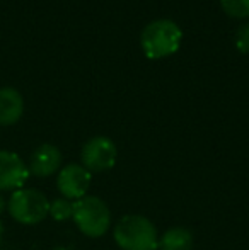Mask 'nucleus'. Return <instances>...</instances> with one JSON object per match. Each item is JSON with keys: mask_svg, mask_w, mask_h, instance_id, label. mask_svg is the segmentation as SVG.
<instances>
[{"mask_svg": "<svg viewBox=\"0 0 249 250\" xmlns=\"http://www.w3.org/2000/svg\"><path fill=\"white\" fill-rule=\"evenodd\" d=\"M181 41H183V31L174 21L169 19H159L147 24L140 38L142 50L150 60H160L174 55L180 50Z\"/></svg>", "mask_w": 249, "mask_h": 250, "instance_id": "nucleus-1", "label": "nucleus"}, {"mask_svg": "<svg viewBox=\"0 0 249 250\" xmlns=\"http://www.w3.org/2000/svg\"><path fill=\"white\" fill-rule=\"evenodd\" d=\"M160 250H191L193 233L184 227L169 228L159 240Z\"/></svg>", "mask_w": 249, "mask_h": 250, "instance_id": "nucleus-10", "label": "nucleus"}, {"mask_svg": "<svg viewBox=\"0 0 249 250\" xmlns=\"http://www.w3.org/2000/svg\"><path fill=\"white\" fill-rule=\"evenodd\" d=\"M236 48L241 53H249V22L243 24L236 33Z\"/></svg>", "mask_w": 249, "mask_h": 250, "instance_id": "nucleus-13", "label": "nucleus"}, {"mask_svg": "<svg viewBox=\"0 0 249 250\" xmlns=\"http://www.w3.org/2000/svg\"><path fill=\"white\" fill-rule=\"evenodd\" d=\"M9 213L23 225H36L50 214V201L38 189H17L9 199Z\"/></svg>", "mask_w": 249, "mask_h": 250, "instance_id": "nucleus-4", "label": "nucleus"}, {"mask_svg": "<svg viewBox=\"0 0 249 250\" xmlns=\"http://www.w3.org/2000/svg\"><path fill=\"white\" fill-rule=\"evenodd\" d=\"M29 177V167L14 151L0 150V191L23 189Z\"/></svg>", "mask_w": 249, "mask_h": 250, "instance_id": "nucleus-7", "label": "nucleus"}, {"mask_svg": "<svg viewBox=\"0 0 249 250\" xmlns=\"http://www.w3.org/2000/svg\"><path fill=\"white\" fill-rule=\"evenodd\" d=\"M73 221L86 237L97 238L106 235L111 227L108 204L97 196H84L73 203Z\"/></svg>", "mask_w": 249, "mask_h": 250, "instance_id": "nucleus-3", "label": "nucleus"}, {"mask_svg": "<svg viewBox=\"0 0 249 250\" xmlns=\"http://www.w3.org/2000/svg\"><path fill=\"white\" fill-rule=\"evenodd\" d=\"M2 238H3V225L0 221V244H2Z\"/></svg>", "mask_w": 249, "mask_h": 250, "instance_id": "nucleus-15", "label": "nucleus"}, {"mask_svg": "<svg viewBox=\"0 0 249 250\" xmlns=\"http://www.w3.org/2000/svg\"><path fill=\"white\" fill-rule=\"evenodd\" d=\"M91 186V172L79 164H68L58 174L57 188L65 199H82Z\"/></svg>", "mask_w": 249, "mask_h": 250, "instance_id": "nucleus-6", "label": "nucleus"}, {"mask_svg": "<svg viewBox=\"0 0 249 250\" xmlns=\"http://www.w3.org/2000/svg\"><path fill=\"white\" fill-rule=\"evenodd\" d=\"M24 112V99L16 89H0V126L16 125Z\"/></svg>", "mask_w": 249, "mask_h": 250, "instance_id": "nucleus-9", "label": "nucleus"}, {"mask_svg": "<svg viewBox=\"0 0 249 250\" xmlns=\"http://www.w3.org/2000/svg\"><path fill=\"white\" fill-rule=\"evenodd\" d=\"M220 5L232 17H249V0H220Z\"/></svg>", "mask_w": 249, "mask_h": 250, "instance_id": "nucleus-12", "label": "nucleus"}, {"mask_svg": "<svg viewBox=\"0 0 249 250\" xmlns=\"http://www.w3.org/2000/svg\"><path fill=\"white\" fill-rule=\"evenodd\" d=\"M118 157L116 145L106 136H94L82 146V167L89 172H106L114 167Z\"/></svg>", "mask_w": 249, "mask_h": 250, "instance_id": "nucleus-5", "label": "nucleus"}, {"mask_svg": "<svg viewBox=\"0 0 249 250\" xmlns=\"http://www.w3.org/2000/svg\"><path fill=\"white\" fill-rule=\"evenodd\" d=\"M50 214L57 221H65L73 216V203L70 199L60 198L50 203Z\"/></svg>", "mask_w": 249, "mask_h": 250, "instance_id": "nucleus-11", "label": "nucleus"}, {"mask_svg": "<svg viewBox=\"0 0 249 250\" xmlns=\"http://www.w3.org/2000/svg\"><path fill=\"white\" fill-rule=\"evenodd\" d=\"M3 209H5V201L0 196V213H3Z\"/></svg>", "mask_w": 249, "mask_h": 250, "instance_id": "nucleus-14", "label": "nucleus"}, {"mask_svg": "<svg viewBox=\"0 0 249 250\" xmlns=\"http://www.w3.org/2000/svg\"><path fill=\"white\" fill-rule=\"evenodd\" d=\"M114 242L121 250H156L159 238L154 223L140 214L123 216L114 227Z\"/></svg>", "mask_w": 249, "mask_h": 250, "instance_id": "nucleus-2", "label": "nucleus"}, {"mask_svg": "<svg viewBox=\"0 0 249 250\" xmlns=\"http://www.w3.org/2000/svg\"><path fill=\"white\" fill-rule=\"evenodd\" d=\"M62 165V153L55 145L45 143L40 145L34 153L31 155L29 162V174L36 177H50L60 168Z\"/></svg>", "mask_w": 249, "mask_h": 250, "instance_id": "nucleus-8", "label": "nucleus"}]
</instances>
